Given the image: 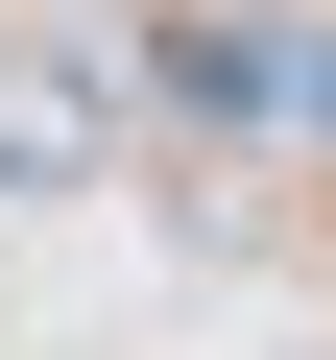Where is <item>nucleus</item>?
<instances>
[{
    "instance_id": "f257e3e1",
    "label": "nucleus",
    "mask_w": 336,
    "mask_h": 360,
    "mask_svg": "<svg viewBox=\"0 0 336 360\" xmlns=\"http://www.w3.org/2000/svg\"><path fill=\"white\" fill-rule=\"evenodd\" d=\"M96 144H120V72L72 25H0V193H72Z\"/></svg>"
}]
</instances>
